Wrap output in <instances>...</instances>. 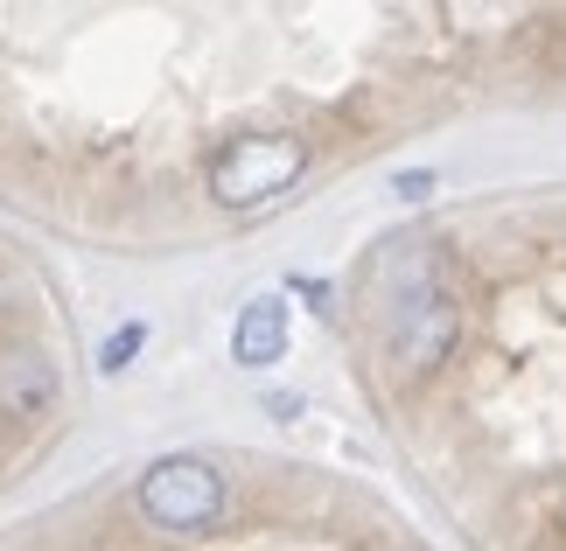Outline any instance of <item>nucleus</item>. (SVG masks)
<instances>
[{
    "mask_svg": "<svg viewBox=\"0 0 566 551\" xmlns=\"http://www.w3.org/2000/svg\"><path fill=\"white\" fill-rule=\"evenodd\" d=\"M454 336H462V300L441 279V258L433 252H406L399 286H391V370L399 378H427L454 357Z\"/></svg>",
    "mask_w": 566,
    "mask_h": 551,
    "instance_id": "1",
    "label": "nucleus"
},
{
    "mask_svg": "<svg viewBox=\"0 0 566 551\" xmlns=\"http://www.w3.org/2000/svg\"><path fill=\"white\" fill-rule=\"evenodd\" d=\"M301 168H308V140L301 134H245L217 153L210 168V195L224 210H252V203H273V195H287L301 182Z\"/></svg>",
    "mask_w": 566,
    "mask_h": 551,
    "instance_id": "2",
    "label": "nucleus"
},
{
    "mask_svg": "<svg viewBox=\"0 0 566 551\" xmlns=\"http://www.w3.org/2000/svg\"><path fill=\"white\" fill-rule=\"evenodd\" d=\"M140 517L161 523V531H210L224 517V481H217L210 460H161L140 481Z\"/></svg>",
    "mask_w": 566,
    "mask_h": 551,
    "instance_id": "3",
    "label": "nucleus"
},
{
    "mask_svg": "<svg viewBox=\"0 0 566 551\" xmlns=\"http://www.w3.org/2000/svg\"><path fill=\"white\" fill-rule=\"evenodd\" d=\"M56 405V363L42 349H0V412L35 418Z\"/></svg>",
    "mask_w": 566,
    "mask_h": 551,
    "instance_id": "4",
    "label": "nucleus"
},
{
    "mask_svg": "<svg viewBox=\"0 0 566 551\" xmlns=\"http://www.w3.org/2000/svg\"><path fill=\"white\" fill-rule=\"evenodd\" d=\"M231 357L245 370H266L273 357H287V307L280 300H252L231 328Z\"/></svg>",
    "mask_w": 566,
    "mask_h": 551,
    "instance_id": "5",
    "label": "nucleus"
}]
</instances>
